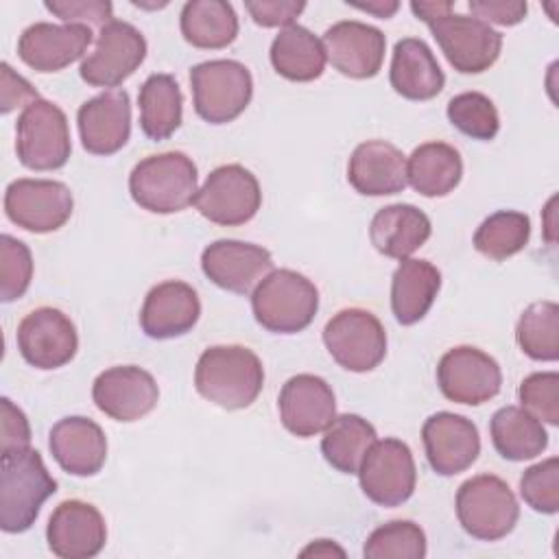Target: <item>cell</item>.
<instances>
[{"label": "cell", "mask_w": 559, "mask_h": 559, "mask_svg": "<svg viewBox=\"0 0 559 559\" xmlns=\"http://www.w3.org/2000/svg\"><path fill=\"white\" fill-rule=\"evenodd\" d=\"M430 218L419 207L411 203H393L373 214L369 240L378 253L406 260L430 238Z\"/></svg>", "instance_id": "4316f807"}, {"label": "cell", "mask_w": 559, "mask_h": 559, "mask_svg": "<svg viewBox=\"0 0 559 559\" xmlns=\"http://www.w3.org/2000/svg\"><path fill=\"white\" fill-rule=\"evenodd\" d=\"M448 120L463 135L474 140H493L500 131V116L489 96L480 92H463L450 98Z\"/></svg>", "instance_id": "f35d334b"}, {"label": "cell", "mask_w": 559, "mask_h": 559, "mask_svg": "<svg viewBox=\"0 0 559 559\" xmlns=\"http://www.w3.org/2000/svg\"><path fill=\"white\" fill-rule=\"evenodd\" d=\"M46 539L52 555L61 559L96 557L107 542L105 518L90 502L63 500L48 520Z\"/></svg>", "instance_id": "44dd1931"}, {"label": "cell", "mask_w": 559, "mask_h": 559, "mask_svg": "<svg viewBox=\"0 0 559 559\" xmlns=\"http://www.w3.org/2000/svg\"><path fill=\"white\" fill-rule=\"evenodd\" d=\"M255 321L275 334H297L306 330L319 310V290L293 269L271 271L251 293Z\"/></svg>", "instance_id": "277c9868"}, {"label": "cell", "mask_w": 559, "mask_h": 559, "mask_svg": "<svg viewBox=\"0 0 559 559\" xmlns=\"http://www.w3.org/2000/svg\"><path fill=\"white\" fill-rule=\"evenodd\" d=\"M362 493L380 507H400L417 483V469L411 448L393 437L376 439L358 467Z\"/></svg>", "instance_id": "8fae6325"}, {"label": "cell", "mask_w": 559, "mask_h": 559, "mask_svg": "<svg viewBox=\"0 0 559 559\" xmlns=\"http://www.w3.org/2000/svg\"><path fill=\"white\" fill-rule=\"evenodd\" d=\"M515 338L520 349L542 362L559 358V306L555 301L531 304L518 321Z\"/></svg>", "instance_id": "8d00e7d4"}, {"label": "cell", "mask_w": 559, "mask_h": 559, "mask_svg": "<svg viewBox=\"0 0 559 559\" xmlns=\"http://www.w3.org/2000/svg\"><path fill=\"white\" fill-rule=\"evenodd\" d=\"M330 356L347 371L365 373L386 356V332L380 319L365 308L338 310L323 328Z\"/></svg>", "instance_id": "ba28073f"}, {"label": "cell", "mask_w": 559, "mask_h": 559, "mask_svg": "<svg viewBox=\"0 0 559 559\" xmlns=\"http://www.w3.org/2000/svg\"><path fill=\"white\" fill-rule=\"evenodd\" d=\"M413 13L421 20V22H432L445 13H450L454 9L452 2H411Z\"/></svg>", "instance_id": "c3c4849f"}, {"label": "cell", "mask_w": 559, "mask_h": 559, "mask_svg": "<svg viewBox=\"0 0 559 559\" xmlns=\"http://www.w3.org/2000/svg\"><path fill=\"white\" fill-rule=\"evenodd\" d=\"M245 9L253 17L258 26L273 28V26H290L299 13L306 9V2L297 0H247Z\"/></svg>", "instance_id": "ee69618b"}, {"label": "cell", "mask_w": 559, "mask_h": 559, "mask_svg": "<svg viewBox=\"0 0 559 559\" xmlns=\"http://www.w3.org/2000/svg\"><path fill=\"white\" fill-rule=\"evenodd\" d=\"M142 133L155 142L170 138L183 118L181 87L170 74H151L138 94Z\"/></svg>", "instance_id": "d6a6232c"}, {"label": "cell", "mask_w": 559, "mask_h": 559, "mask_svg": "<svg viewBox=\"0 0 559 559\" xmlns=\"http://www.w3.org/2000/svg\"><path fill=\"white\" fill-rule=\"evenodd\" d=\"M441 288V273L428 260L406 258L391 280V310L402 325H413L426 317Z\"/></svg>", "instance_id": "f1b7e54d"}, {"label": "cell", "mask_w": 559, "mask_h": 559, "mask_svg": "<svg viewBox=\"0 0 559 559\" xmlns=\"http://www.w3.org/2000/svg\"><path fill=\"white\" fill-rule=\"evenodd\" d=\"M81 144L92 155L118 153L131 135V100L124 90H105L76 114Z\"/></svg>", "instance_id": "7402d4cb"}, {"label": "cell", "mask_w": 559, "mask_h": 559, "mask_svg": "<svg viewBox=\"0 0 559 559\" xmlns=\"http://www.w3.org/2000/svg\"><path fill=\"white\" fill-rule=\"evenodd\" d=\"M463 177L459 151L445 142H426L406 159V179L421 197H445Z\"/></svg>", "instance_id": "f546056e"}, {"label": "cell", "mask_w": 559, "mask_h": 559, "mask_svg": "<svg viewBox=\"0 0 559 559\" xmlns=\"http://www.w3.org/2000/svg\"><path fill=\"white\" fill-rule=\"evenodd\" d=\"M328 61L349 79H371L384 61V33L358 20H343L323 33Z\"/></svg>", "instance_id": "ffe728a7"}, {"label": "cell", "mask_w": 559, "mask_h": 559, "mask_svg": "<svg viewBox=\"0 0 559 559\" xmlns=\"http://www.w3.org/2000/svg\"><path fill=\"white\" fill-rule=\"evenodd\" d=\"M347 181L365 197L397 194L408 186L406 157L386 140H367L349 157Z\"/></svg>", "instance_id": "484cf974"}, {"label": "cell", "mask_w": 559, "mask_h": 559, "mask_svg": "<svg viewBox=\"0 0 559 559\" xmlns=\"http://www.w3.org/2000/svg\"><path fill=\"white\" fill-rule=\"evenodd\" d=\"M325 61L321 39L299 24L282 28L271 44V63L275 72L288 81L308 83L319 79L325 70Z\"/></svg>", "instance_id": "4dcf8cb0"}, {"label": "cell", "mask_w": 559, "mask_h": 559, "mask_svg": "<svg viewBox=\"0 0 559 559\" xmlns=\"http://www.w3.org/2000/svg\"><path fill=\"white\" fill-rule=\"evenodd\" d=\"M181 35L194 48L216 50L229 46L238 35V15L225 0H190L179 17Z\"/></svg>", "instance_id": "836d02e7"}, {"label": "cell", "mask_w": 559, "mask_h": 559, "mask_svg": "<svg viewBox=\"0 0 559 559\" xmlns=\"http://www.w3.org/2000/svg\"><path fill=\"white\" fill-rule=\"evenodd\" d=\"M90 44V26L35 22L22 31L17 39V55L37 72H59L81 59Z\"/></svg>", "instance_id": "603a6c76"}, {"label": "cell", "mask_w": 559, "mask_h": 559, "mask_svg": "<svg viewBox=\"0 0 559 559\" xmlns=\"http://www.w3.org/2000/svg\"><path fill=\"white\" fill-rule=\"evenodd\" d=\"M194 386L201 397L225 408L251 406L264 386V367L245 345L207 347L194 367Z\"/></svg>", "instance_id": "6da1fadb"}, {"label": "cell", "mask_w": 559, "mask_h": 559, "mask_svg": "<svg viewBox=\"0 0 559 559\" xmlns=\"http://www.w3.org/2000/svg\"><path fill=\"white\" fill-rule=\"evenodd\" d=\"M0 528L4 533L28 531L41 504L57 491L37 450L0 454Z\"/></svg>", "instance_id": "7a4b0ae2"}, {"label": "cell", "mask_w": 559, "mask_h": 559, "mask_svg": "<svg viewBox=\"0 0 559 559\" xmlns=\"http://www.w3.org/2000/svg\"><path fill=\"white\" fill-rule=\"evenodd\" d=\"M426 459L439 476H454L472 467L480 454V435L472 419L456 413H435L421 426Z\"/></svg>", "instance_id": "ac0fdd59"}, {"label": "cell", "mask_w": 559, "mask_h": 559, "mask_svg": "<svg viewBox=\"0 0 559 559\" xmlns=\"http://www.w3.org/2000/svg\"><path fill=\"white\" fill-rule=\"evenodd\" d=\"M454 507L463 531L483 542L507 537L520 518L511 487L493 474H478L465 480L456 491Z\"/></svg>", "instance_id": "5b68a950"}, {"label": "cell", "mask_w": 559, "mask_h": 559, "mask_svg": "<svg viewBox=\"0 0 559 559\" xmlns=\"http://www.w3.org/2000/svg\"><path fill=\"white\" fill-rule=\"evenodd\" d=\"M354 9H360V11H367V13H373L376 17L380 20H386L391 17L397 9H400V2H393V0H373V2H352Z\"/></svg>", "instance_id": "681fc988"}, {"label": "cell", "mask_w": 559, "mask_h": 559, "mask_svg": "<svg viewBox=\"0 0 559 559\" xmlns=\"http://www.w3.org/2000/svg\"><path fill=\"white\" fill-rule=\"evenodd\" d=\"M520 493L524 502L537 511L552 515L559 511V459L550 456L524 469L520 478Z\"/></svg>", "instance_id": "60d3db41"}, {"label": "cell", "mask_w": 559, "mask_h": 559, "mask_svg": "<svg viewBox=\"0 0 559 559\" xmlns=\"http://www.w3.org/2000/svg\"><path fill=\"white\" fill-rule=\"evenodd\" d=\"M17 349L37 369H59L79 349V334L68 314L59 308L41 306L31 310L17 325Z\"/></svg>", "instance_id": "9a60e30c"}, {"label": "cell", "mask_w": 559, "mask_h": 559, "mask_svg": "<svg viewBox=\"0 0 559 559\" xmlns=\"http://www.w3.org/2000/svg\"><path fill=\"white\" fill-rule=\"evenodd\" d=\"M194 205L210 223L236 227L249 223L258 214L262 190L251 170L240 164H225L205 177Z\"/></svg>", "instance_id": "9c48e42d"}, {"label": "cell", "mask_w": 559, "mask_h": 559, "mask_svg": "<svg viewBox=\"0 0 559 559\" xmlns=\"http://www.w3.org/2000/svg\"><path fill=\"white\" fill-rule=\"evenodd\" d=\"M92 400L100 413L116 421H138L157 406L159 389L146 369L120 365L96 376Z\"/></svg>", "instance_id": "2e32d148"}, {"label": "cell", "mask_w": 559, "mask_h": 559, "mask_svg": "<svg viewBox=\"0 0 559 559\" xmlns=\"http://www.w3.org/2000/svg\"><path fill=\"white\" fill-rule=\"evenodd\" d=\"M44 7L63 20V24L105 26L114 20V7L107 0H46Z\"/></svg>", "instance_id": "7bdbcfd3"}, {"label": "cell", "mask_w": 559, "mask_h": 559, "mask_svg": "<svg viewBox=\"0 0 559 559\" xmlns=\"http://www.w3.org/2000/svg\"><path fill=\"white\" fill-rule=\"evenodd\" d=\"M441 393L456 404L478 406L500 393V365L478 347L459 345L448 349L437 365Z\"/></svg>", "instance_id": "5bb4252c"}, {"label": "cell", "mask_w": 559, "mask_h": 559, "mask_svg": "<svg viewBox=\"0 0 559 559\" xmlns=\"http://www.w3.org/2000/svg\"><path fill=\"white\" fill-rule=\"evenodd\" d=\"M389 81L408 100H430L443 90L445 76L424 39L404 37L393 48Z\"/></svg>", "instance_id": "83f0119b"}, {"label": "cell", "mask_w": 559, "mask_h": 559, "mask_svg": "<svg viewBox=\"0 0 559 559\" xmlns=\"http://www.w3.org/2000/svg\"><path fill=\"white\" fill-rule=\"evenodd\" d=\"M201 269L218 288L247 295L273 271V255L260 245L223 238L203 249Z\"/></svg>", "instance_id": "e0dca14e"}, {"label": "cell", "mask_w": 559, "mask_h": 559, "mask_svg": "<svg viewBox=\"0 0 559 559\" xmlns=\"http://www.w3.org/2000/svg\"><path fill=\"white\" fill-rule=\"evenodd\" d=\"M74 210L72 192L55 179H15L4 192V212L11 223L33 234L63 227Z\"/></svg>", "instance_id": "7c38bea8"}, {"label": "cell", "mask_w": 559, "mask_h": 559, "mask_svg": "<svg viewBox=\"0 0 559 559\" xmlns=\"http://www.w3.org/2000/svg\"><path fill=\"white\" fill-rule=\"evenodd\" d=\"M467 7L474 17L500 26L520 24L528 11L526 2L520 0H472Z\"/></svg>", "instance_id": "bcb514c9"}, {"label": "cell", "mask_w": 559, "mask_h": 559, "mask_svg": "<svg viewBox=\"0 0 559 559\" xmlns=\"http://www.w3.org/2000/svg\"><path fill=\"white\" fill-rule=\"evenodd\" d=\"M496 452L507 461H528L539 456L548 445L544 424L522 406H502L489 424Z\"/></svg>", "instance_id": "1f68e13d"}, {"label": "cell", "mask_w": 559, "mask_h": 559, "mask_svg": "<svg viewBox=\"0 0 559 559\" xmlns=\"http://www.w3.org/2000/svg\"><path fill=\"white\" fill-rule=\"evenodd\" d=\"M310 555H314V557H332V555L345 557V550L341 546H336L334 542H330V539H317L308 548L301 550V557H310Z\"/></svg>", "instance_id": "f907efd6"}, {"label": "cell", "mask_w": 559, "mask_h": 559, "mask_svg": "<svg viewBox=\"0 0 559 559\" xmlns=\"http://www.w3.org/2000/svg\"><path fill=\"white\" fill-rule=\"evenodd\" d=\"M33 280V255L31 249L9 236H0V299L4 304L20 299Z\"/></svg>", "instance_id": "ab89813d"}, {"label": "cell", "mask_w": 559, "mask_h": 559, "mask_svg": "<svg viewBox=\"0 0 559 559\" xmlns=\"http://www.w3.org/2000/svg\"><path fill=\"white\" fill-rule=\"evenodd\" d=\"M518 397L524 411L550 426L559 424V373L537 371L520 382Z\"/></svg>", "instance_id": "b9f144b4"}, {"label": "cell", "mask_w": 559, "mask_h": 559, "mask_svg": "<svg viewBox=\"0 0 559 559\" xmlns=\"http://www.w3.org/2000/svg\"><path fill=\"white\" fill-rule=\"evenodd\" d=\"M48 448L59 467L72 476H94L107 459V437L87 417H63L48 435Z\"/></svg>", "instance_id": "d4e9b609"}, {"label": "cell", "mask_w": 559, "mask_h": 559, "mask_svg": "<svg viewBox=\"0 0 559 559\" xmlns=\"http://www.w3.org/2000/svg\"><path fill=\"white\" fill-rule=\"evenodd\" d=\"M197 166L181 151L148 155L129 175L131 199L153 214H175L197 199Z\"/></svg>", "instance_id": "3957f363"}, {"label": "cell", "mask_w": 559, "mask_h": 559, "mask_svg": "<svg viewBox=\"0 0 559 559\" xmlns=\"http://www.w3.org/2000/svg\"><path fill=\"white\" fill-rule=\"evenodd\" d=\"M280 419L295 437H314L336 417V400L332 386L314 373H297L280 391Z\"/></svg>", "instance_id": "d6986e66"}, {"label": "cell", "mask_w": 559, "mask_h": 559, "mask_svg": "<svg viewBox=\"0 0 559 559\" xmlns=\"http://www.w3.org/2000/svg\"><path fill=\"white\" fill-rule=\"evenodd\" d=\"M0 70H2L0 72L2 74V79H0V111L2 114H9L22 105L26 107L39 98L37 90L24 76L13 72V68L9 63H2Z\"/></svg>", "instance_id": "7dc6e473"}, {"label": "cell", "mask_w": 559, "mask_h": 559, "mask_svg": "<svg viewBox=\"0 0 559 559\" xmlns=\"http://www.w3.org/2000/svg\"><path fill=\"white\" fill-rule=\"evenodd\" d=\"M15 153L31 170H57L72 153L68 118L59 105L37 98L24 107L15 124Z\"/></svg>", "instance_id": "52a82bcc"}, {"label": "cell", "mask_w": 559, "mask_h": 559, "mask_svg": "<svg viewBox=\"0 0 559 559\" xmlns=\"http://www.w3.org/2000/svg\"><path fill=\"white\" fill-rule=\"evenodd\" d=\"M146 39L129 22L111 20L98 33L94 50L81 61L79 74L92 87H118L144 61Z\"/></svg>", "instance_id": "4fadbf2b"}, {"label": "cell", "mask_w": 559, "mask_h": 559, "mask_svg": "<svg viewBox=\"0 0 559 559\" xmlns=\"http://www.w3.org/2000/svg\"><path fill=\"white\" fill-rule=\"evenodd\" d=\"M428 26L448 63L461 74L485 72L500 57L502 35L474 15L450 11Z\"/></svg>", "instance_id": "30bf717a"}, {"label": "cell", "mask_w": 559, "mask_h": 559, "mask_svg": "<svg viewBox=\"0 0 559 559\" xmlns=\"http://www.w3.org/2000/svg\"><path fill=\"white\" fill-rule=\"evenodd\" d=\"M2 408V437H0V454L20 452L31 445V426L26 415L9 400H0Z\"/></svg>", "instance_id": "f6af8a7d"}, {"label": "cell", "mask_w": 559, "mask_h": 559, "mask_svg": "<svg viewBox=\"0 0 559 559\" xmlns=\"http://www.w3.org/2000/svg\"><path fill=\"white\" fill-rule=\"evenodd\" d=\"M190 87L194 111L210 124L236 120L253 96L251 72L234 59L197 63L190 70Z\"/></svg>", "instance_id": "8992f818"}, {"label": "cell", "mask_w": 559, "mask_h": 559, "mask_svg": "<svg viewBox=\"0 0 559 559\" xmlns=\"http://www.w3.org/2000/svg\"><path fill=\"white\" fill-rule=\"evenodd\" d=\"M201 317L197 290L181 280H166L153 286L140 310V325L148 338L166 341L190 332Z\"/></svg>", "instance_id": "cb8c5ba5"}, {"label": "cell", "mask_w": 559, "mask_h": 559, "mask_svg": "<svg viewBox=\"0 0 559 559\" xmlns=\"http://www.w3.org/2000/svg\"><path fill=\"white\" fill-rule=\"evenodd\" d=\"M362 555L367 559H424L426 535L411 520H393L367 537Z\"/></svg>", "instance_id": "74e56055"}, {"label": "cell", "mask_w": 559, "mask_h": 559, "mask_svg": "<svg viewBox=\"0 0 559 559\" xmlns=\"http://www.w3.org/2000/svg\"><path fill=\"white\" fill-rule=\"evenodd\" d=\"M531 238V218L524 212L515 210H498L487 216L476 234L474 249L489 260H507L520 253Z\"/></svg>", "instance_id": "d590c367"}, {"label": "cell", "mask_w": 559, "mask_h": 559, "mask_svg": "<svg viewBox=\"0 0 559 559\" xmlns=\"http://www.w3.org/2000/svg\"><path fill=\"white\" fill-rule=\"evenodd\" d=\"M376 441V428L360 415L345 413L334 417L321 439L323 459L343 474H358L367 450Z\"/></svg>", "instance_id": "e575fe53"}]
</instances>
